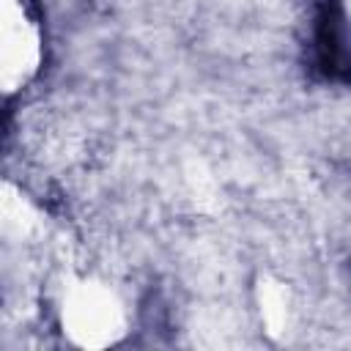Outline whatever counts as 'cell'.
I'll return each instance as SVG.
<instances>
[{
    "label": "cell",
    "mask_w": 351,
    "mask_h": 351,
    "mask_svg": "<svg viewBox=\"0 0 351 351\" xmlns=\"http://www.w3.org/2000/svg\"><path fill=\"white\" fill-rule=\"evenodd\" d=\"M60 324L80 346H107L123 332V313L112 291L99 282H80L63 296Z\"/></svg>",
    "instance_id": "6da1fadb"
},
{
    "label": "cell",
    "mask_w": 351,
    "mask_h": 351,
    "mask_svg": "<svg viewBox=\"0 0 351 351\" xmlns=\"http://www.w3.org/2000/svg\"><path fill=\"white\" fill-rule=\"evenodd\" d=\"M38 60V41L36 33L30 27V22L19 14V19H8L3 22V80L8 85V90L16 82H25V77L36 69Z\"/></svg>",
    "instance_id": "7a4b0ae2"
}]
</instances>
